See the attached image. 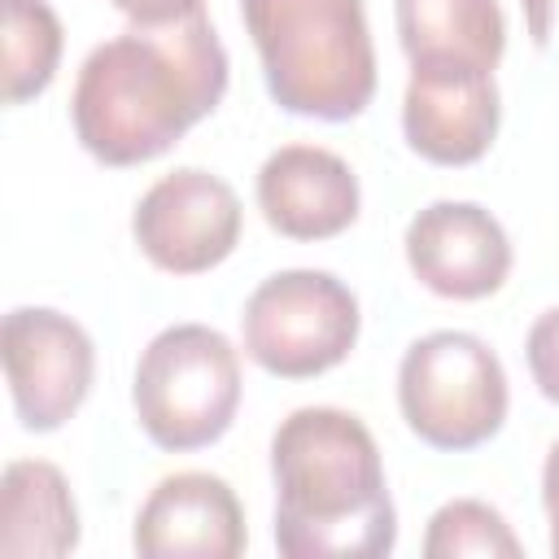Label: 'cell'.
<instances>
[{
	"label": "cell",
	"mask_w": 559,
	"mask_h": 559,
	"mask_svg": "<svg viewBox=\"0 0 559 559\" xmlns=\"http://www.w3.org/2000/svg\"><path fill=\"white\" fill-rule=\"evenodd\" d=\"M227 79V48L205 13L162 26L131 22L83 57L70 122L100 166H140L210 118Z\"/></svg>",
	"instance_id": "obj_1"
},
{
	"label": "cell",
	"mask_w": 559,
	"mask_h": 559,
	"mask_svg": "<svg viewBox=\"0 0 559 559\" xmlns=\"http://www.w3.org/2000/svg\"><path fill=\"white\" fill-rule=\"evenodd\" d=\"M275 546L284 559H380L397 511L371 428L341 406H297L271 437Z\"/></svg>",
	"instance_id": "obj_2"
},
{
	"label": "cell",
	"mask_w": 559,
	"mask_h": 559,
	"mask_svg": "<svg viewBox=\"0 0 559 559\" xmlns=\"http://www.w3.org/2000/svg\"><path fill=\"white\" fill-rule=\"evenodd\" d=\"M271 100L284 114L349 122L376 96L362 0H240Z\"/></svg>",
	"instance_id": "obj_3"
},
{
	"label": "cell",
	"mask_w": 559,
	"mask_h": 559,
	"mask_svg": "<svg viewBox=\"0 0 559 559\" xmlns=\"http://www.w3.org/2000/svg\"><path fill=\"white\" fill-rule=\"evenodd\" d=\"M131 406L144 437L166 454L214 445L240 411V354L210 323L162 328L131 380Z\"/></svg>",
	"instance_id": "obj_4"
},
{
	"label": "cell",
	"mask_w": 559,
	"mask_h": 559,
	"mask_svg": "<svg viewBox=\"0 0 559 559\" xmlns=\"http://www.w3.org/2000/svg\"><path fill=\"white\" fill-rule=\"evenodd\" d=\"M397 406L424 445L450 454L476 450L507 424L511 389L502 358L476 332H428L397 362Z\"/></svg>",
	"instance_id": "obj_5"
},
{
	"label": "cell",
	"mask_w": 559,
	"mask_h": 559,
	"mask_svg": "<svg viewBox=\"0 0 559 559\" xmlns=\"http://www.w3.org/2000/svg\"><path fill=\"white\" fill-rule=\"evenodd\" d=\"M358 297L345 280L314 266L266 275L240 314L245 354L280 380H314L358 345Z\"/></svg>",
	"instance_id": "obj_6"
},
{
	"label": "cell",
	"mask_w": 559,
	"mask_h": 559,
	"mask_svg": "<svg viewBox=\"0 0 559 559\" xmlns=\"http://www.w3.org/2000/svg\"><path fill=\"white\" fill-rule=\"evenodd\" d=\"M240 223L245 210L227 179L201 166H179L135 201L131 236L157 271L205 275L231 258L240 245Z\"/></svg>",
	"instance_id": "obj_7"
},
{
	"label": "cell",
	"mask_w": 559,
	"mask_h": 559,
	"mask_svg": "<svg viewBox=\"0 0 559 559\" xmlns=\"http://www.w3.org/2000/svg\"><path fill=\"white\" fill-rule=\"evenodd\" d=\"M4 371L17 424L57 432L92 393L96 345L79 319L52 306H17L4 314Z\"/></svg>",
	"instance_id": "obj_8"
},
{
	"label": "cell",
	"mask_w": 559,
	"mask_h": 559,
	"mask_svg": "<svg viewBox=\"0 0 559 559\" xmlns=\"http://www.w3.org/2000/svg\"><path fill=\"white\" fill-rule=\"evenodd\" d=\"M411 275L445 301H485L511 275V240L476 201H432L406 223Z\"/></svg>",
	"instance_id": "obj_9"
},
{
	"label": "cell",
	"mask_w": 559,
	"mask_h": 559,
	"mask_svg": "<svg viewBox=\"0 0 559 559\" xmlns=\"http://www.w3.org/2000/svg\"><path fill=\"white\" fill-rule=\"evenodd\" d=\"M131 546L144 559H236L249 546L245 507L214 472H175L144 498Z\"/></svg>",
	"instance_id": "obj_10"
},
{
	"label": "cell",
	"mask_w": 559,
	"mask_h": 559,
	"mask_svg": "<svg viewBox=\"0 0 559 559\" xmlns=\"http://www.w3.org/2000/svg\"><path fill=\"white\" fill-rule=\"evenodd\" d=\"M502 96L493 74L476 70H411L402 96L406 148L432 166H472L493 148Z\"/></svg>",
	"instance_id": "obj_11"
},
{
	"label": "cell",
	"mask_w": 559,
	"mask_h": 559,
	"mask_svg": "<svg viewBox=\"0 0 559 559\" xmlns=\"http://www.w3.org/2000/svg\"><path fill=\"white\" fill-rule=\"evenodd\" d=\"M258 210L288 240H332L354 227L362 192L354 166L323 144H284L258 170Z\"/></svg>",
	"instance_id": "obj_12"
},
{
	"label": "cell",
	"mask_w": 559,
	"mask_h": 559,
	"mask_svg": "<svg viewBox=\"0 0 559 559\" xmlns=\"http://www.w3.org/2000/svg\"><path fill=\"white\" fill-rule=\"evenodd\" d=\"M393 17L411 70L493 74L507 52V17L498 0H393Z\"/></svg>",
	"instance_id": "obj_13"
},
{
	"label": "cell",
	"mask_w": 559,
	"mask_h": 559,
	"mask_svg": "<svg viewBox=\"0 0 559 559\" xmlns=\"http://www.w3.org/2000/svg\"><path fill=\"white\" fill-rule=\"evenodd\" d=\"M79 546L70 480L48 459H13L0 480V555L57 559Z\"/></svg>",
	"instance_id": "obj_14"
},
{
	"label": "cell",
	"mask_w": 559,
	"mask_h": 559,
	"mask_svg": "<svg viewBox=\"0 0 559 559\" xmlns=\"http://www.w3.org/2000/svg\"><path fill=\"white\" fill-rule=\"evenodd\" d=\"M4 17V105L48 92L61 66V17L48 0H0Z\"/></svg>",
	"instance_id": "obj_15"
},
{
	"label": "cell",
	"mask_w": 559,
	"mask_h": 559,
	"mask_svg": "<svg viewBox=\"0 0 559 559\" xmlns=\"http://www.w3.org/2000/svg\"><path fill=\"white\" fill-rule=\"evenodd\" d=\"M424 555L428 559H463V555L520 559L524 542L511 533V524H507V515L498 507H489L480 498H450L428 520Z\"/></svg>",
	"instance_id": "obj_16"
},
{
	"label": "cell",
	"mask_w": 559,
	"mask_h": 559,
	"mask_svg": "<svg viewBox=\"0 0 559 559\" xmlns=\"http://www.w3.org/2000/svg\"><path fill=\"white\" fill-rule=\"evenodd\" d=\"M524 362L546 402L559 406V306L542 310L524 336Z\"/></svg>",
	"instance_id": "obj_17"
},
{
	"label": "cell",
	"mask_w": 559,
	"mask_h": 559,
	"mask_svg": "<svg viewBox=\"0 0 559 559\" xmlns=\"http://www.w3.org/2000/svg\"><path fill=\"white\" fill-rule=\"evenodd\" d=\"M109 4L135 26H162V22H183L205 13V0H109Z\"/></svg>",
	"instance_id": "obj_18"
},
{
	"label": "cell",
	"mask_w": 559,
	"mask_h": 559,
	"mask_svg": "<svg viewBox=\"0 0 559 559\" xmlns=\"http://www.w3.org/2000/svg\"><path fill=\"white\" fill-rule=\"evenodd\" d=\"M520 9H524L533 48L559 61V0H520Z\"/></svg>",
	"instance_id": "obj_19"
},
{
	"label": "cell",
	"mask_w": 559,
	"mask_h": 559,
	"mask_svg": "<svg viewBox=\"0 0 559 559\" xmlns=\"http://www.w3.org/2000/svg\"><path fill=\"white\" fill-rule=\"evenodd\" d=\"M542 507L550 520V555L559 559V441L546 450V463H542Z\"/></svg>",
	"instance_id": "obj_20"
}]
</instances>
